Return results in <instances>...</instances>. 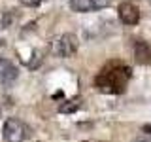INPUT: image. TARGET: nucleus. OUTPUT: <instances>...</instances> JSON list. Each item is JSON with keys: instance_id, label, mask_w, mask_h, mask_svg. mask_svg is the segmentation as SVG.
<instances>
[{"instance_id": "nucleus-1", "label": "nucleus", "mask_w": 151, "mask_h": 142, "mask_svg": "<svg viewBox=\"0 0 151 142\" xmlns=\"http://www.w3.org/2000/svg\"><path fill=\"white\" fill-rule=\"evenodd\" d=\"M130 68L121 61H111L108 63L100 72L94 78V87L102 93H110V95H119L127 89V83L130 80Z\"/></svg>"}, {"instance_id": "nucleus-2", "label": "nucleus", "mask_w": 151, "mask_h": 142, "mask_svg": "<svg viewBox=\"0 0 151 142\" xmlns=\"http://www.w3.org/2000/svg\"><path fill=\"white\" fill-rule=\"evenodd\" d=\"M2 136L6 142H25L30 136V127L27 123H23L21 120H17V117H9L4 123Z\"/></svg>"}, {"instance_id": "nucleus-3", "label": "nucleus", "mask_w": 151, "mask_h": 142, "mask_svg": "<svg viewBox=\"0 0 151 142\" xmlns=\"http://www.w3.org/2000/svg\"><path fill=\"white\" fill-rule=\"evenodd\" d=\"M78 36L72 34V32H64V34L57 36L53 40V46H51V49H53V53L57 57H60V59H68V57H72L76 51H78Z\"/></svg>"}, {"instance_id": "nucleus-4", "label": "nucleus", "mask_w": 151, "mask_h": 142, "mask_svg": "<svg viewBox=\"0 0 151 142\" xmlns=\"http://www.w3.org/2000/svg\"><path fill=\"white\" fill-rule=\"evenodd\" d=\"M117 15H119L123 25H136L140 21V9L138 6H134L132 2H123L117 8Z\"/></svg>"}, {"instance_id": "nucleus-5", "label": "nucleus", "mask_w": 151, "mask_h": 142, "mask_svg": "<svg viewBox=\"0 0 151 142\" xmlns=\"http://www.w3.org/2000/svg\"><path fill=\"white\" fill-rule=\"evenodd\" d=\"M110 4V0H70V8L78 13L93 12V9H102Z\"/></svg>"}, {"instance_id": "nucleus-6", "label": "nucleus", "mask_w": 151, "mask_h": 142, "mask_svg": "<svg viewBox=\"0 0 151 142\" xmlns=\"http://www.w3.org/2000/svg\"><path fill=\"white\" fill-rule=\"evenodd\" d=\"M17 76H19V70L12 61L0 59V83L9 85V83H13L17 80Z\"/></svg>"}, {"instance_id": "nucleus-7", "label": "nucleus", "mask_w": 151, "mask_h": 142, "mask_svg": "<svg viewBox=\"0 0 151 142\" xmlns=\"http://www.w3.org/2000/svg\"><path fill=\"white\" fill-rule=\"evenodd\" d=\"M134 57L140 64H147L151 61V47L147 42L144 40H136L134 42Z\"/></svg>"}, {"instance_id": "nucleus-8", "label": "nucleus", "mask_w": 151, "mask_h": 142, "mask_svg": "<svg viewBox=\"0 0 151 142\" xmlns=\"http://www.w3.org/2000/svg\"><path fill=\"white\" fill-rule=\"evenodd\" d=\"M79 106H81V99H79V97H74V99H70V101H66L64 104H60L59 110L63 112V114H68V112H76Z\"/></svg>"}, {"instance_id": "nucleus-9", "label": "nucleus", "mask_w": 151, "mask_h": 142, "mask_svg": "<svg viewBox=\"0 0 151 142\" xmlns=\"http://www.w3.org/2000/svg\"><path fill=\"white\" fill-rule=\"evenodd\" d=\"M19 2H21L23 6H28V8H36V6H40L42 2H45V0H19Z\"/></svg>"}, {"instance_id": "nucleus-10", "label": "nucleus", "mask_w": 151, "mask_h": 142, "mask_svg": "<svg viewBox=\"0 0 151 142\" xmlns=\"http://www.w3.org/2000/svg\"><path fill=\"white\" fill-rule=\"evenodd\" d=\"M142 131H144V133H147V135H151V123L144 125V127H142Z\"/></svg>"}, {"instance_id": "nucleus-11", "label": "nucleus", "mask_w": 151, "mask_h": 142, "mask_svg": "<svg viewBox=\"0 0 151 142\" xmlns=\"http://www.w3.org/2000/svg\"><path fill=\"white\" fill-rule=\"evenodd\" d=\"M85 142H102V140H85Z\"/></svg>"}, {"instance_id": "nucleus-12", "label": "nucleus", "mask_w": 151, "mask_h": 142, "mask_svg": "<svg viewBox=\"0 0 151 142\" xmlns=\"http://www.w3.org/2000/svg\"><path fill=\"white\" fill-rule=\"evenodd\" d=\"M138 142H149V140H138Z\"/></svg>"}, {"instance_id": "nucleus-13", "label": "nucleus", "mask_w": 151, "mask_h": 142, "mask_svg": "<svg viewBox=\"0 0 151 142\" xmlns=\"http://www.w3.org/2000/svg\"><path fill=\"white\" fill-rule=\"evenodd\" d=\"M147 2H149V4H151V0H147Z\"/></svg>"}]
</instances>
